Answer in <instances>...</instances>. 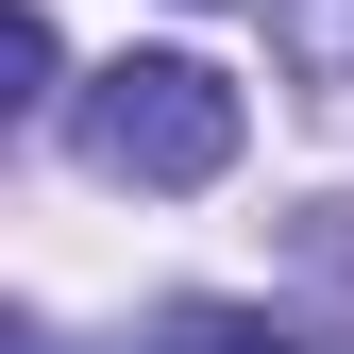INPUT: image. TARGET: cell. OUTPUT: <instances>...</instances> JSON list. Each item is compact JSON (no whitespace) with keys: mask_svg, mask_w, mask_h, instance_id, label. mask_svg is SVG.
I'll list each match as a JSON object with an SVG mask.
<instances>
[{"mask_svg":"<svg viewBox=\"0 0 354 354\" xmlns=\"http://www.w3.org/2000/svg\"><path fill=\"white\" fill-rule=\"evenodd\" d=\"M236 84H219L203 51H118L102 84H84V169H118V186H219V169H236Z\"/></svg>","mask_w":354,"mask_h":354,"instance_id":"obj_1","label":"cell"},{"mask_svg":"<svg viewBox=\"0 0 354 354\" xmlns=\"http://www.w3.org/2000/svg\"><path fill=\"white\" fill-rule=\"evenodd\" d=\"M270 34H287V68L321 102H354V0H270Z\"/></svg>","mask_w":354,"mask_h":354,"instance_id":"obj_2","label":"cell"},{"mask_svg":"<svg viewBox=\"0 0 354 354\" xmlns=\"http://www.w3.org/2000/svg\"><path fill=\"white\" fill-rule=\"evenodd\" d=\"M152 354H304V337L270 321V304H169V321H152Z\"/></svg>","mask_w":354,"mask_h":354,"instance_id":"obj_3","label":"cell"},{"mask_svg":"<svg viewBox=\"0 0 354 354\" xmlns=\"http://www.w3.org/2000/svg\"><path fill=\"white\" fill-rule=\"evenodd\" d=\"M0 68H17V84H0V102H17V118L51 102V17H34V0H17V17H0Z\"/></svg>","mask_w":354,"mask_h":354,"instance_id":"obj_4","label":"cell"},{"mask_svg":"<svg viewBox=\"0 0 354 354\" xmlns=\"http://www.w3.org/2000/svg\"><path fill=\"white\" fill-rule=\"evenodd\" d=\"M287 253H304V270H337V287H354V203H304V219H287Z\"/></svg>","mask_w":354,"mask_h":354,"instance_id":"obj_5","label":"cell"},{"mask_svg":"<svg viewBox=\"0 0 354 354\" xmlns=\"http://www.w3.org/2000/svg\"><path fill=\"white\" fill-rule=\"evenodd\" d=\"M17 354H68V337H51V321H17Z\"/></svg>","mask_w":354,"mask_h":354,"instance_id":"obj_6","label":"cell"}]
</instances>
